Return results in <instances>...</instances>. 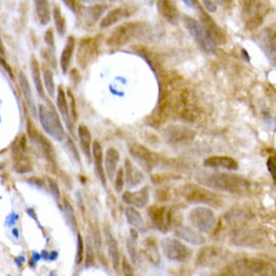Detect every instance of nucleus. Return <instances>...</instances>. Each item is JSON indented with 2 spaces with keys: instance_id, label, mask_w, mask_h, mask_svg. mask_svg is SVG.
Here are the masks:
<instances>
[{
  "instance_id": "obj_1",
  "label": "nucleus",
  "mask_w": 276,
  "mask_h": 276,
  "mask_svg": "<svg viewBox=\"0 0 276 276\" xmlns=\"http://www.w3.org/2000/svg\"><path fill=\"white\" fill-rule=\"evenodd\" d=\"M183 86L181 79L177 76L167 75L163 76L160 83V95H159V102L156 108L153 109L151 116L148 118V123L152 127H159L164 125L170 116L174 114V106H176V98L180 87Z\"/></svg>"
},
{
  "instance_id": "obj_2",
  "label": "nucleus",
  "mask_w": 276,
  "mask_h": 276,
  "mask_svg": "<svg viewBox=\"0 0 276 276\" xmlns=\"http://www.w3.org/2000/svg\"><path fill=\"white\" fill-rule=\"evenodd\" d=\"M196 178L202 185L211 188L214 191H223L234 195H247L250 191V181L232 173H210L198 176Z\"/></svg>"
},
{
  "instance_id": "obj_3",
  "label": "nucleus",
  "mask_w": 276,
  "mask_h": 276,
  "mask_svg": "<svg viewBox=\"0 0 276 276\" xmlns=\"http://www.w3.org/2000/svg\"><path fill=\"white\" fill-rule=\"evenodd\" d=\"M37 115H39V120H40L43 130L46 131L48 136L57 141H64L67 138V133L64 129L63 122L60 119V115L51 105V102L48 104V101H47V104L39 105Z\"/></svg>"
},
{
  "instance_id": "obj_4",
  "label": "nucleus",
  "mask_w": 276,
  "mask_h": 276,
  "mask_svg": "<svg viewBox=\"0 0 276 276\" xmlns=\"http://www.w3.org/2000/svg\"><path fill=\"white\" fill-rule=\"evenodd\" d=\"M174 115L184 122H195L199 118L198 98L189 87H180L176 98Z\"/></svg>"
},
{
  "instance_id": "obj_5",
  "label": "nucleus",
  "mask_w": 276,
  "mask_h": 276,
  "mask_svg": "<svg viewBox=\"0 0 276 276\" xmlns=\"http://www.w3.org/2000/svg\"><path fill=\"white\" fill-rule=\"evenodd\" d=\"M183 196L191 203L208 204L213 207H221L223 206V198L218 193L210 191L207 188L198 185V184H187L183 188Z\"/></svg>"
},
{
  "instance_id": "obj_6",
  "label": "nucleus",
  "mask_w": 276,
  "mask_h": 276,
  "mask_svg": "<svg viewBox=\"0 0 276 276\" xmlns=\"http://www.w3.org/2000/svg\"><path fill=\"white\" fill-rule=\"evenodd\" d=\"M183 21L187 31L191 33V36L195 39V42L200 47L202 51L207 52V54L215 51V42L208 35L207 29L204 28L202 22L189 16H183Z\"/></svg>"
},
{
  "instance_id": "obj_7",
  "label": "nucleus",
  "mask_w": 276,
  "mask_h": 276,
  "mask_svg": "<svg viewBox=\"0 0 276 276\" xmlns=\"http://www.w3.org/2000/svg\"><path fill=\"white\" fill-rule=\"evenodd\" d=\"M188 221L191 227L195 230L200 231L202 234H210L217 227V217L215 213L210 207L206 206H198L193 207L188 214Z\"/></svg>"
},
{
  "instance_id": "obj_8",
  "label": "nucleus",
  "mask_w": 276,
  "mask_h": 276,
  "mask_svg": "<svg viewBox=\"0 0 276 276\" xmlns=\"http://www.w3.org/2000/svg\"><path fill=\"white\" fill-rule=\"evenodd\" d=\"M101 43H102V37H83L78 44L76 48V61H78L79 67L82 68H87L90 64H93L97 58H98L99 52H101Z\"/></svg>"
},
{
  "instance_id": "obj_9",
  "label": "nucleus",
  "mask_w": 276,
  "mask_h": 276,
  "mask_svg": "<svg viewBox=\"0 0 276 276\" xmlns=\"http://www.w3.org/2000/svg\"><path fill=\"white\" fill-rule=\"evenodd\" d=\"M26 130H28V138L31 140L32 145L35 146L39 156L46 159L47 161L54 163L56 161V152H54L52 144L43 136L40 131L37 130L35 125L29 119L26 120Z\"/></svg>"
},
{
  "instance_id": "obj_10",
  "label": "nucleus",
  "mask_w": 276,
  "mask_h": 276,
  "mask_svg": "<svg viewBox=\"0 0 276 276\" xmlns=\"http://www.w3.org/2000/svg\"><path fill=\"white\" fill-rule=\"evenodd\" d=\"M142 22H126L116 28L106 39V44L111 47H122L131 42L144 28Z\"/></svg>"
},
{
  "instance_id": "obj_11",
  "label": "nucleus",
  "mask_w": 276,
  "mask_h": 276,
  "mask_svg": "<svg viewBox=\"0 0 276 276\" xmlns=\"http://www.w3.org/2000/svg\"><path fill=\"white\" fill-rule=\"evenodd\" d=\"M160 249L167 260L174 261V262H187L192 255L191 249L187 245H184L181 240L176 239V238L161 239Z\"/></svg>"
},
{
  "instance_id": "obj_12",
  "label": "nucleus",
  "mask_w": 276,
  "mask_h": 276,
  "mask_svg": "<svg viewBox=\"0 0 276 276\" xmlns=\"http://www.w3.org/2000/svg\"><path fill=\"white\" fill-rule=\"evenodd\" d=\"M235 271L239 275H268L271 266L260 258H242L235 262Z\"/></svg>"
},
{
  "instance_id": "obj_13",
  "label": "nucleus",
  "mask_w": 276,
  "mask_h": 276,
  "mask_svg": "<svg viewBox=\"0 0 276 276\" xmlns=\"http://www.w3.org/2000/svg\"><path fill=\"white\" fill-rule=\"evenodd\" d=\"M13 157H14V169L17 173H29L32 170V164L29 157L26 156V137L20 136L14 141L13 149H11Z\"/></svg>"
},
{
  "instance_id": "obj_14",
  "label": "nucleus",
  "mask_w": 276,
  "mask_h": 276,
  "mask_svg": "<svg viewBox=\"0 0 276 276\" xmlns=\"http://www.w3.org/2000/svg\"><path fill=\"white\" fill-rule=\"evenodd\" d=\"M163 137L172 145H185L195 138V131L185 126L173 125L164 129Z\"/></svg>"
},
{
  "instance_id": "obj_15",
  "label": "nucleus",
  "mask_w": 276,
  "mask_h": 276,
  "mask_svg": "<svg viewBox=\"0 0 276 276\" xmlns=\"http://www.w3.org/2000/svg\"><path fill=\"white\" fill-rule=\"evenodd\" d=\"M134 11H136V7H133V6H119V7H115V9H112L109 10L105 16H102L101 18V21H99V28H109V26L115 25L118 22H120L122 20H125L127 17H130L134 14Z\"/></svg>"
},
{
  "instance_id": "obj_16",
  "label": "nucleus",
  "mask_w": 276,
  "mask_h": 276,
  "mask_svg": "<svg viewBox=\"0 0 276 276\" xmlns=\"http://www.w3.org/2000/svg\"><path fill=\"white\" fill-rule=\"evenodd\" d=\"M129 152H130L131 156L134 157L141 166L144 167L145 170H148V172L152 170L153 166H155V163H156L155 155L146 146L141 145V144H137V142L129 144Z\"/></svg>"
},
{
  "instance_id": "obj_17",
  "label": "nucleus",
  "mask_w": 276,
  "mask_h": 276,
  "mask_svg": "<svg viewBox=\"0 0 276 276\" xmlns=\"http://www.w3.org/2000/svg\"><path fill=\"white\" fill-rule=\"evenodd\" d=\"M198 10L199 17H200V22H202L204 28L207 29L208 35L211 36V39L215 42V44H223V43L227 42V36H225L224 31L215 24V21H214L211 17L208 16L207 11L204 10L202 6L198 7Z\"/></svg>"
},
{
  "instance_id": "obj_18",
  "label": "nucleus",
  "mask_w": 276,
  "mask_h": 276,
  "mask_svg": "<svg viewBox=\"0 0 276 276\" xmlns=\"http://www.w3.org/2000/svg\"><path fill=\"white\" fill-rule=\"evenodd\" d=\"M148 215L151 218L152 224L156 227L157 230L161 231V232H166L170 225V219H172V215L167 213V208L161 204H152L148 208Z\"/></svg>"
},
{
  "instance_id": "obj_19",
  "label": "nucleus",
  "mask_w": 276,
  "mask_h": 276,
  "mask_svg": "<svg viewBox=\"0 0 276 276\" xmlns=\"http://www.w3.org/2000/svg\"><path fill=\"white\" fill-rule=\"evenodd\" d=\"M122 199L125 203L130 204L133 207H145L149 202V188L142 187L138 191H127L122 195Z\"/></svg>"
},
{
  "instance_id": "obj_20",
  "label": "nucleus",
  "mask_w": 276,
  "mask_h": 276,
  "mask_svg": "<svg viewBox=\"0 0 276 276\" xmlns=\"http://www.w3.org/2000/svg\"><path fill=\"white\" fill-rule=\"evenodd\" d=\"M156 6L157 11L163 17V20L174 25L180 21V11L174 0H157Z\"/></svg>"
},
{
  "instance_id": "obj_21",
  "label": "nucleus",
  "mask_w": 276,
  "mask_h": 276,
  "mask_svg": "<svg viewBox=\"0 0 276 276\" xmlns=\"http://www.w3.org/2000/svg\"><path fill=\"white\" fill-rule=\"evenodd\" d=\"M123 172H125V185H127V188L138 187L145 180L142 172H141L138 167H136V164L130 159H126L125 160Z\"/></svg>"
},
{
  "instance_id": "obj_22",
  "label": "nucleus",
  "mask_w": 276,
  "mask_h": 276,
  "mask_svg": "<svg viewBox=\"0 0 276 276\" xmlns=\"http://www.w3.org/2000/svg\"><path fill=\"white\" fill-rule=\"evenodd\" d=\"M91 156L94 159V164H95V172L98 176L99 181L102 183L105 188H106V177H105V167H104V151L102 146L98 141L91 142Z\"/></svg>"
},
{
  "instance_id": "obj_23",
  "label": "nucleus",
  "mask_w": 276,
  "mask_h": 276,
  "mask_svg": "<svg viewBox=\"0 0 276 276\" xmlns=\"http://www.w3.org/2000/svg\"><path fill=\"white\" fill-rule=\"evenodd\" d=\"M176 236L180 238L181 240H185L188 243H192V245H203L206 239H204V235L200 231L195 230L193 227H185L181 225L176 230Z\"/></svg>"
},
{
  "instance_id": "obj_24",
  "label": "nucleus",
  "mask_w": 276,
  "mask_h": 276,
  "mask_svg": "<svg viewBox=\"0 0 276 276\" xmlns=\"http://www.w3.org/2000/svg\"><path fill=\"white\" fill-rule=\"evenodd\" d=\"M104 234H105V240H106V247H108V253H109L111 261H112V264H114V268H115V269H119V265H120L119 245H118V242H116L114 234H112L109 228H108V225H105Z\"/></svg>"
},
{
  "instance_id": "obj_25",
  "label": "nucleus",
  "mask_w": 276,
  "mask_h": 276,
  "mask_svg": "<svg viewBox=\"0 0 276 276\" xmlns=\"http://www.w3.org/2000/svg\"><path fill=\"white\" fill-rule=\"evenodd\" d=\"M203 164L206 167H211V169H224V170H230V172H234V170H238V169H239L238 161L228 156L207 157V159L203 161Z\"/></svg>"
},
{
  "instance_id": "obj_26",
  "label": "nucleus",
  "mask_w": 276,
  "mask_h": 276,
  "mask_svg": "<svg viewBox=\"0 0 276 276\" xmlns=\"http://www.w3.org/2000/svg\"><path fill=\"white\" fill-rule=\"evenodd\" d=\"M141 253L153 265H157L160 262V253H159V249H157V243L152 236L151 238H146L142 242V245H141Z\"/></svg>"
},
{
  "instance_id": "obj_27",
  "label": "nucleus",
  "mask_w": 276,
  "mask_h": 276,
  "mask_svg": "<svg viewBox=\"0 0 276 276\" xmlns=\"http://www.w3.org/2000/svg\"><path fill=\"white\" fill-rule=\"evenodd\" d=\"M108 9L106 5H95L89 6L87 9H84L83 11V22L87 26H93L98 22L99 18H102L104 13Z\"/></svg>"
},
{
  "instance_id": "obj_28",
  "label": "nucleus",
  "mask_w": 276,
  "mask_h": 276,
  "mask_svg": "<svg viewBox=\"0 0 276 276\" xmlns=\"http://www.w3.org/2000/svg\"><path fill=\"white\" fill-rule=\"evenodd\" d=\"M120 160V153L118 152V149L115 148H109L105 152L104 157V164H105V172H106V176L109 180H114L115 177L116 169H118V164H119Z\"/></svg>"
},
{
  "instance_id": "obj_29",
  "label": "nucleus",
  "mask_w": 276,
  "mask_h": 276,
  "mask_svg": "<svg viewBox=\"0 0 276 276\" xmlns=\"http://www.w3.org/2000/svg\"><path fill=\"white\" fill-rule=\"evenodd\" d=\"M18 82H20V89H21V93L24 94V98H25L26 104H28V108L31 111L32 115H36V104H35V98H33L31 86H29V82L26 79L25 73L20 72Z\"/></svg>"
},
{
  "instance_id": "obj_30",
  "label": "nucleus",
  "mask_w": 276,
  "mask_h": 276,
  "mask_svg": "<svg viewBox=\"0 0 276 276\" xmlns=\"http://www.w3.org/2000/svg\"><path fill=\"white\" fill-rule=\"evenodd\" d=\"M37 21L40 25H47L51 20V7L48 0H33Z\"/></svg>"
},
{
  "instance_id": "obj_31",
  "label": "nucleus",
  "mask_w": 276,
  "mask_h": 276,
  "mask_svg": "<svg viewBox=\"0 0 276 276\" xmlns=\"http://www.w3.org/2000/svg\"><path fill=\"white\" fill-rule=\"evenodd\" d=\"M75 46H76L75 37H68L67 44L64 47L63 54H61V60H60V65H61L63 73H67L69 71V67H71V64H72L73 52H75Z\"/></svg>"
},
{
  "instance_id": "obj_32",
  "label": "nucleus",
  "mask_w": 276,
  "mask_h": 276,
  "mask_svg": "<svg viewBox=\"0 0 276 276\" xmlns=\"http://www.w3.org/2000/svg\"><path fill=\"white\" fill-rule=\"evenodd\" d=\"M31 68H32V78H33V82H35V87H36L37 93H39V95H40V98L47 101L46 90H44V84H43V79H42V69H40V64H39V61H37L35 57H32Z\"/></svg>"
},
{
  "instance_id": "obj_33",
  "label": "nucleus",
  "mask_w": 276,
  "mask_h": 276,
  "mask_svg": "<svg viewBox=\"0 0 276 276\" xmlns=\"http://www.w3.org/2000/svg\"><path fill=\"white\" fill-rule=\"evenodd\" d=\"M57 111H58V114L63 116L64 120L68 123L69 129H71V131H72V122H71V114H69L68 99H67V94H65L63 87H58Z\"/></svg>"
},
{
  "instance_id": "obj_34",
  "label": "nucleus",
  "mask_w": 276,
  "mask_h": 276,
  "mask_svg": "<svg viewBox=\"0 0 276 276\" xmlns=\"http://www.w3.org/2000/svg\"><path fill=\"white\" fill-rule=\"evenodd\" d=\"M78 136H79V142H80V148H82V152L84 153V156L90 159L91 157V133L87 129V126L80 125L78 129Z\"/></svg>"
},
{
  "instance_id": "obj_35",
  "label": "nucleus",
  "mask_w": 276,
  "mask_h": 276,
  "mask_svg": "<svg viewBox=\"0 0 276 276\" xmlns=\"http://www.w3.org/2000/svg\"><path fill=\"white\" fill-rule=\"evenodd\" d=\"M219 249L214 247V246H207V247H202L199 251L198 258H196V264L198 265H208L218 258Z\"/></svg>"
},
{
  "instance_id": "obj_36",
  "label": "nucleus",
  "mask_w": 276,
  "mask_h": 276,
  "mask_svg": "<svg viewBox=\"0 0 276 276\" xmlns=\"http://www.w3.org/2000/svg\"><path fill=\"white\" fill-rule=\"evenodd\" d=\"M264 240V238H261L260 232H257V231H250V232H246L243 234L240 238H238L236 240H234L235 245H239V246H258L261 245V242Z\"/></svg>"
},
{
  "instance_id": "obj_37",
  "label": "nucleus",
  "mask_w": 276,
  "mask_h": 276,
  "mask_svg": "<svg viewBox=\"0 0 276 276\" xmlns=\"http://www.w3.org/2000/svg\"><path fill=\"white\" fill-rule=\"evenodd\" d=\"M126 219L134 230H144V218L136 207L126 208Z\"/></svg>"
},
{
  "instance_id": "obj_38",
  "label": "nucleus",
  "mask_w": 276,
  "mask_h": 276,
  "mask_svg": "<svg viewBox=\"0 0 276 276\" xmlns=\"http://www.w3.org/2000/svg\"><path fill=\"white\" fill-rule=\"evenodd\" d=\"M51 18L54 20V24H56V29H57L58 35L60 36H64L67 33V20L64 17L63 10L58 7V6H54V9L51 11Z\"/></svg>"
},
{
  "instance_id": "obj_39",
  "label": "nucleus",
  "mask_w": 276,
  "mask_h": 276,
  "mask_svg": "<svg viewBox=\"0 0 276 276\" xmlns=\"http://www.w3.org/2000/svg\"><path fill=\"white\" fill-rule=\"evenodd\" d=\"M42 73H43V84L46 87V91L48 93L50 97L56 95V84H54V76H52V71L48 68V64L43 65Z\"/></svg>"
},
{
  "instance_id": "obj_40",
  "label": "nucleus",
  "mask_w": 276,
  "mask_h": 276,
  "mask_svg": "<svg viewBox=\"0 0 276 276\" xmlns=\"http://www.w3.org/2000/svg\"><path fill=\"white\" fill-rule=\"evenodd\" d=\"M84 254H86V249H84V240L83 236L78 234V251H76V265H80L84 260Z\"/></svg>"
},
{
  "instance_id": "obj_41",
  "label": "nucleus",
  "mask_w": 276,
  "mask_h": 276,
  "mask_svg": "<svg viewBox=\"0 0 276 276\" xmlns=\"http://www.w3.org/2000/svg\"><path fill=\"white\" fill-rule=\"evenodd\" d=\"M114 187H115L116 192L123 191V187H125V172H123V169H119L116 172V177H114Z\"/></svg>"
},
{
  "instance_id": "obj_42",
  "label": "nucleus",
  "mask_w": 276,
  "mask_h": 276,
  "mask_svg": "<svg viewBox=\"0 0 276 276\" xmlns=\"http://www.w3.org/2000/svg\"><path fill=\"white\" fill-rule=\"evenodd\" d=\"M44 42H46L48 50L56 51V42H54V31L52 29H47L46 31V33H44Z\"/></svg>"
},
{
  "instance_id": "obj_43",
  "label": "nucleus",
  "mask_w": 276,
  "mask_h": 276,
  "mask_svg": "<svg viewBox=\"0 0 276 276\" xmlns=\"http://www.w3.org/2000/svg\"><path fill=\"white\" fill-rule=\"evenodd\" d=\"M47 184H48V188H50V193H51L52 196H54V199L56 200H60V198H61V195H60V188H58V184L54 181V180H51V178H47Z\"/></svg>"
},
{
  "instance_id": "obj_44",
  "label": "nucleus",
  "mask_w": 276,
  "mask_h": 276,
  "mask_svg": "<svg viewBox=\"0 0 276 276\" xmlns=\"http://www.w3.org/2000/svg\"><path fill=\"white\" fill-rule=\"evenodd\" d=\"M68 98H69V109L72 112V118L73 122H76L78 120V111H76V102H75V97H73L72 91H68Z\"/></svg>"
},
{
  "instance_id": "obj_45",
  "label": "nucleus",
  "mask_w": 276,
  "mask_h": 276,
  "mask_svg": "<svg viewBox=\"0 0 276 276\" xmlns=\"http://www.w3.org/2000/svg\"><path fill=\"white\" fill-rule=\"evenodd\" d=\"M202 7L207 13H215L217 11V6H215L214 0H202Z\"/></svg>"
},
{
  "instance_id": "obj_46",
  "label": "nucleus",
  "mask_w": 276,
  "mask_h": 276,
  "mask_svg": "<svg viewBox=\"0 0 276 276\" xmlns=\"http://www.w3.org/2000/svg\"><path fill=\"white\" fill-rule=\"evenodd\" d=\"M64 3H65V6L68 7L69 10H72L76 13V10H78V3H76V0H63Z\"/></svg>"
},
{
  "instance_id": "obj_47",
  "label": "nucleus",
  "mask_w": 276,
  "mask_h": 276,
  "mask_svg": "<svg viewBox=\"0 0 276 276\" xmlns=\"http://www.w3.org/2000/svg\"><path fill=\"white\" fill-rule=\"evenodd\" d=\"M0 64H2L3 67H5V69H6V71H7V73H9L11 78H13V72H11V68H10V67H9V64L6 63L5 60H3V58H2V57H0Z\"/></svg>"
},
{
  "instance_id": "obj_48",
  "label": "nucleus",
  "mask_w": 276,
  "mask_h": 276,
  "mask_svg": "<svg viewBox=\"0 0 276 276\" xmlns=\"http://www.w3.org/2000/svg\"><path fill=\"white\" fill-rule=\"evenodd\" d=\"M184 3H185V5L188 6V7H191V9H192V7H196V2H195V0H183Z\"/></svg>"
},
{
  "instance_id": "obj_49",
  "label": "nucleus",
  "mask_w": 276,
  "mask_h": 276,
  "mask_svg": "<svg viewBox=\"0 0 276 276\" xmlns=\"http://www.w3.org/2000/svg\"><path fill=\"white\" fill-rule=\"evenodd\" d=\"M123 268H125V269H127V271H125V273H129V275H131V273H133V272H131V269H130V266H129V264H127V261H123Z\"/></svg>"
},
{
  "instance_id": "obj_50",
  "label": "nucleus",
  "mask_w": 276,
  "mask_h": 276,
  "mask_svg": "<svg viewBox=\"0 0 276 276\" xmlns=\"http://www.w3.org/2000/svg\"><path fill=\"white\" fill-rule=\"evenodd\" d=\"M0 54H5V47H3V43L0 40Z\"/></svg>"
},
{
  "instance_id": "obj_51",
  "label": "nucleus",
  "mask_w": 276,
  "mask_h": 276,
  "mask_svg": "<svg viewBox=\"0 0 276 276\" xmlns=\"http://www.w3.org/2000/svg\"><path fill=\"white\" fill-rule=\"evenodd\" d=\"M0 169H3V163H0Z\"/></svg>"
},
{
  "instance_id": "obj_52",
  "label": "nucleus",
  "mask_w": 276,
  "mask_h": 276,
  "mask_svg": "<svg viewBox=\"0 0 276 276\" xmlns=\"http://www.w3.org/2000/svg\"><path fill=\"white\" fill-rule=\"evenodd\" d=\"M109 2H115V0H109Z\"/></svg>"
}]
</instances>
